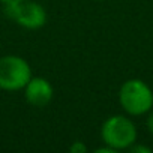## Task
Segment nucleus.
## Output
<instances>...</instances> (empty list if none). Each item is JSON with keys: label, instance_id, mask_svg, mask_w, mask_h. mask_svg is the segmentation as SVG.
Wrapping results in <instances>:
<instances>
[{"label": "nucleus", "instance_id": "1", "mask_svg": "<svg viewBox=\"0 0 153 153\" xmlns=\"http://www.w3.org/2000/svg\"><path fill=\"white\" fill-rule=\"evenodd\" d=\"M119 102L126 114L144 116L153 108V92L143 80L131 78L120 86Z\"/></svg>", "mask_w": 153, "mask_h": 153}, {"label": "nucleus", "instance_id": "2", "mask_svg": "<svg viewBox=\"0 0 153 153\" xmlns=\"http://www.w3.org/2000/svg\"><path fill=\"white\" fill-rule=\"evenodd\" d=\"M137 137L138 132L135 123L122 114L108 117L101 128V138L104 144L110 146L116 152L129 149L134 143H137Z\"/></svg>", "mask_w": 153, "mask_h": 153}, {"label": "nucleus", "instance_id": "3", "mask_svg": "<svg viewBox=\"0 0 153 153\" xmlns=\"http://www.w3.org/2000/svg\"><path fill=\"white\" fill-rule=\"evenodd\" d=\"M32 78V68L20 56L8 54L0 57V89L5 92H18L26 87Z\"/></svg>", "mask_w": 153, "mask_h": 153}, {"label": "nucleus", "instance_id": "4", "mask_svg": "<svg viewBox=\"0 0 153 153\" xmlns=\"http://www.w3.org/2000/svg\"><path fill=\"white\" fill-rule=\"evenodd\" d=\"M5 14L9 20L15 21L18 26L27 30H38L47 24L45 8L33 0H23L14 5H6Z\"/></svg>", "mask_w": 153, "mask_h": 153}, {"label": "nucleus", "instance_id": "5", "mask_svg": "<svg viewBox=\"0 0 153 153\" xmlns=\"http://www.w3.org/2000/svg\"><path fill=\"white\" fill-rule=\"evenodd\" d=\"M23 90L27 102L36 108L47 107L54 96V89L51 83L44 76H32Z\"/></svg>", "mask_w": 153, "mask_h": 153}, {"label": "nucleus", "instance_id": "6", "mask_svg": "<svg viewBox=\"0 0 153 153\" xmlns=\"http://www.w3.org/2000/svg\"><path fill=\"white\" fill-rule=\"evenodd\" d=\"M69 152H71V153H86V152H87V147H86L84 143H81V141H75V143H72V146L69 147Z\"/></svg>", "mask_w": 153, "mask_h": 153}, {"label": "nucleus", "instance_id": "7", "mask_svg": "<svg viewBox=\"0 0 153 153\" xmlns=\"http://www.w3.org/2000/svg\"><path fill=\"white\" fill-rule=\"evenodd\" d=\"M129 150H131L132 153H152V150H150L149 147H146V146H143V144H137V143H134V144L129 147Z\"/></svg>", "mask_w": 153, "mask_h": 153}, {"label": "nucleus", "instance_id": "8", "mask_svg": "<svg viewBox=\"0 0 153 153\" xmlns=\"http://www.w3.org/2000/svg\"><path fill=\"white\" fill-rule=\"evenodd\" d=\"M95 153H116V150L105 144L104 147H98V149H95Z\"/></svg>", "mask_w": 153, "mask_h": 153}, {"label": "nucleus", "instance_id": "9", "mask_svg": "<svg viewBox=\"0 0 153 153\" xmlns=\"http://www.w3.org/2000/svg\"><path fill=\"white\" fill-rule=\"evenodd\" d=\"M146 125H147V129H149V132L153 135V111L149 114V117H147V122H146Z\"/></svg>", "mask_w": 153, "mask_h": 153}, {"label": "nucleus", "instance_id": "10", "mask_svg": "<svg viewBox=\"0 0 153 153\" xmlns=\"http://www.w3.org/2000/svg\"><path fill=\"white\" fill-rule=\"evenodd\" d=\"M0 2L3 3V6L6 5H14V3H18V2H23V0H0Z\"/></svg>", "mask_w": 153, "mask_h": 153}, {"label": "nucleus", "instance_id": "11", "mask_svg": "<svg viewBox=\"0 0 153 153\" xmlns=\"http://www.w3.org/2000/svg\"><path fill=\"white\" fill-rule=\"evenodd\" d=\"M96 2H104V0H96Z\"/></svg>", "mask_w": 153, "mask_h": 153}]
</instances>
